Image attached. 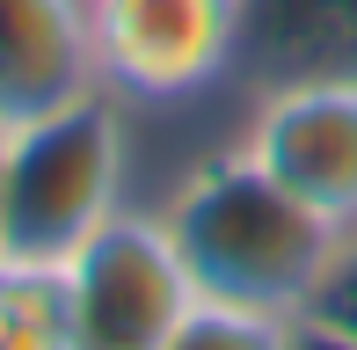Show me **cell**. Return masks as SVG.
Masks as SVG:
<instances>
[{"instance_id":"cell-1","label":"cell","mask_w":357,"mask_h":350,"mask_svg":"<svg viewBox=\"0 0 357 350\" xmlns=\"http://www.w3.org/2000/svg\"><path fill=\"white\" fill-rule=\"evenodd\" d=\"M153 212L183 248L197 299H234V307L291 314V321L321 299L350 241L335 219H321L284 183H270L241 146H219L197 168H183V183Z\"/></svg>"},{"instance_id":"cell-2","label":"cell","mask_w":357,"mask_h":350,"mask_svg":"<svg viewBox=\"0 0 357 350\" xmlns=\"http://www.w3.org/2000/svg\"><path fill=\"white\" fill-rule=\"evenodd\" d=\"M124 183H132V109L109 88L0 124V256L66 263L102 219L132 204Z\"/></svg>"},{"instance_id":"cell-3","label":"cell","mask_w":357,"mask_h":350,"mask_svg":"<svg viewBox=\"0 0 357 350\" xmlns=\"http://www.w3.org/2000/svg\"><path fill=\"white\" fill-rule=\"evenodd\" d=\"M59 270H66V350H168L183 314L197 307L183 248L146 204L102 219Z\"/></svg>"},{"instance_id":"cell-4","label":"cell","mask_w":357,"mask_h":350,"mask_svg":"<svg viewBox=\"0 0 357 350\" xmlns=\"http://www.w3.org/2000/svg\"><path fill=\"white\" fill-rule=\"evenodd\" d=\"M95 88L124 109H175L241 81V0H88Z\"/></svg>"},{"instance_id":"cell-5","label":"cell","mask_w":357,"mask_h":350,"mask_svg":"<svg viewBox=\"0 0 357 350\" xmlns=\"http://www.w3.org/2000/svg\"><path fill=\"white\" fill-rule=\"evenodd\" d=\"M234 146L299 204L357 234V73H291L248 88Z\"/></svg>"},{"instance_id":"cell-6","label":"cell","mask_w":357,"mask_h":350,"mask_svg":"<svg viewBox=\"0 0 357 350\" xmlns=\"http://www.w3.org/2000/svg\"><path fill=\"white\" fill-rule=\"evenodd\" d=\"M95 88L88 0H0V124Z\"/></svg>"},{"instance_id":"cell-7","label":"cell","mask_w":357,"mask_h":350,"mask_svg":"<svg viewBox=\"0 0 357 350\" xmlns=\"http://www.w3.org/2000/svg\"><path fill=\"white\" fill-rule=\"evenodd\" d=\"M357 73V0H241V88Z\"/></svg>"},{"instance_id":"cell-8","label":"cell","mask_w":357,"mask_h":350,"mask_svg":"<svg viewBox=\"0 0 357 350\" xmlns=\"http://www.w3.org/2000/svg\"><path fill=\"white\" fill-rule=\"evenodd\" d=\"M0 350H66V270L0 256Z\"/></svg>"},{"instance_id":"cell-9","label":"cell","mask_w":357,"mask_h":350,"mask_svg":"<svg viewBox=\"0 0 357 350\" xmlns=\"http://www.w3.org/2000/svg\"><path fill=\"white\" fill-rule=\"evenodd\" d=\"M291 314L263 307H234V299H197L183 314V328L168 336V350H291Z\"/></svg>"},{"instance_id":"cell-10","label":"cell","mask_w":357,"mask_h":350,"mask_svg":"<svg viewBox=\"0 0 357 350\" xmlns=\"http://www.w3.org/2000/svg\"><path fill=\"white\" fill-rule=\"evenodd\" d=\"M306 314H321V321H335V328H350V336H357V234L343 241V256H335L328 284H321V299H314Z\"/></svg>"},{"instance_id":"cell-11","label":"cell","mask_w":357,"mask_h":350,"mask_svg":"<svg viewBox=\"0 0 357 350\" xmlns=\"http://www.w3.org/2000/svg\"><path fill=\"white\" fill-rule=\"evenodd\" d=\"M291 350H357V336H350V328H335V321H321V314H299Z\"/></svg>"}]
</instances>
